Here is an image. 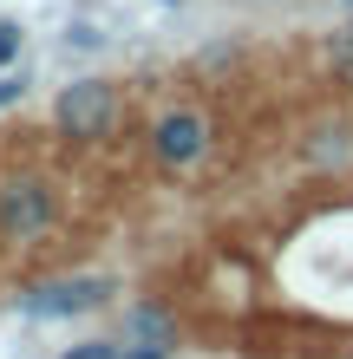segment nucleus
Wrapping results in <instances>:
<instances>
[{"instance_id": "1", "label": "nucleus", "mask_w": 353, "mask_h": 359, "mask_svg": "<svg viewBox=\"0 0 353 359\" xmlns=\"http://www.w3.org/2000/svg\"><path fill=\"white\" fill-rule=\"evenodd\" d=\"M118 86L112 79H98V72H79L72 86H59L53 92V131L66 137V144H98V137H112L118 131Z\"/></svg>"}, {"instance_id": "2", "label": "nucleus", "mask_w": 353, "mask_h": 359, "mask_svg": "<svg viewBox=\"0 0 353 359\" xmlns=\"http://www.w3.org/2000/svg\"><path fill=\"white\" fill-rule=\"evenodd\" d=\"M66 203H59V183L53 177H0V242L27 248V242H46Z\"/></svg>"}, {"instance_id": "3", "label": "nucleus", "mask_w": 353, "mask_h": 359, "mask_svg": "<svg viewBox=\"0 0 353 359\" xmlns=\"http://www.w3.org/2000/svg\"><path fill=\"white\" fill-rule=\"evenodd\" d=\"M144 151H151L157 170H197V163L216 151V124H210V111H197V104H171V111L151 118Z\"/></svg>"}, {"instance_id": "4", "label": "nucleus", "mask_w": 353, "mask_h": 359, "mask_svg": "<svg viewBox=\"0 0 353 359\" xmlns=\"http://www.w3.org/2000/svg\"><path fill=\"white\" fill-rule=\"evenodd\" d=\"M118 294L112 274H59V281H39L20 294V313L27 320H86Z\"/></svg>"}, {"instance_id": "5", "label": "nucleus", "mask_w": 353, "mask_h": 359, "mask_svg": "<svg viewBox=\"0 0 353 359\" xmlns=\"http://www.w3.org/2000/svg\"><path fill=\"white\" fill-rule=\"evenodd\" d=\"M124 333H131V340H151V346H177V313L164 301H138L124 313Z\"/></svg>"}, {"instance_id": "6", "label": "nucleus", "mask_w": 353, "mask_h": 359, "mask_svg": "<svg viewBox=\"0 0 353 359\" xmlns=\"http://www.w3.org/2000/svg\"><path fill=\"white\" fill-rule=\"evenodd\" d=\"M327 72H334L340 86H353V27L334 33V46H327Z\"/></svg>"}, {"instance_id": "7", "label": "nucleus", "mask_w": 353, "mask_h": 359, "mask_svg": "<svg viewBox=\"0 0 353 359\" xmlns=\"http://www.w3.org/2000/svg\"><path fill=\"white\" fill-rule=\"evenodd\" d=\"M20 53H27V27L20 20H0V72L20 66Z\"/></svg>"}, {"instance_id": "8", "label": "nucleus", "mask_w": 353, "mask_h": 359, "mask_svg": "<svg viewBox=\"0 0 353 359\" xmlns=\"http://www.w3.org/2000/svg\"><path fill=\"white\" fill-rule=\"evenodd\" d=\"M59 359H124V340H79V346H66Z\"/></svg>"}, {"instance_id": "9", "label": "nucleus", "mask_w": 353, "mask_h": 359, "mask_svg": "<svg viewBox=\"0 0 353 359\" xmlns=\"http://www.w3.org/2000/svg\"><path fill=\"white\" fill-rule=\"evenodd\" d=\"M105 39H112V33H105V27H86V20H79V27H66V46H72V53H92V46L105 53Z\"/></svg>"}, {"instance_id": "10", "label": "nucleus", "mask_w": 353, "mask_h": 359, "mask_svg": "<svg viewBox=\"0 0 353 359\" xmlns=\"http://www.w3.org/2000/svg\"><path fill=\"white\" fill-rule=\"evenodd\" d=\"M27 92H33V79L20 72V66H7V72H0V111H7V104H20Z\"/></svg>"}, {"instance_id": "11", "label": "nucleus", "mask_w": 353, "mask_h": 359, "mask_svg": "<svg viewBox=\"0 0 353 359\" xmlns=\"http://www.w3.org/2000/svg\"><path fill=\"white\" fill-rule=\"evenodd\" d=\"M124 359H171V346H151V340H124Z\"/></svg>"}, {"instance_id": "12", "label": "nucleus", "mask_w": 353, "mask_h": 359, "mask_svg": "<svg viewBox=\"0 0 353 359\" xmlns=\"http://www.w3.org/2000/svg\"><path fill=\"white\" fill-rule=\"evenodd\" d=\"M164 7H177V0H164Z\"/></svg>"}, {"instance_id": "13", "label": "nucleus", "mask_w": 353, "mask_h": 359, "mask_svg": "<svg viewBox=\"0 0 353 359\" xmlns=\"http://www.w3.org/2000/svg\"><path fill=\"white\" fill-rule=\"evenodd\" d=\"M347 13H353V0H347Z\"/></svg>"}]
</instances>
